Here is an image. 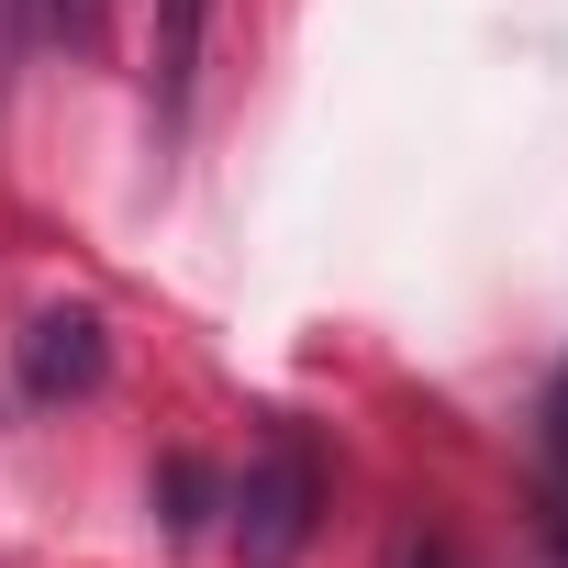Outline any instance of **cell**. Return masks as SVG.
I'll return each mask as SVG.
<instances>
[{
  "label": "cell",
  "mask_w": 568,
  "mask_h": 568,
  "mask_svg": "<svg viewBox=\"0 0 568 568\" xmlns=\"http://www.w3.org/2000/svg\"><path fill=\"white\" fill-rule=\"evenodd\" d=\"M101 368H112V335L90 302H57L23 324V390L34 402H79V390H101Z\"/></svg>",
  "instance_id": "2"
},
{
  "label": "cell",
  "mask_w": 568,
  "mask_h": 568,
  "mask_svg": "<svg viewBox=\"0 0 568 568\" xmlns=\"http://www.w3.org/2000/svg\"><path fill=\"white\" fill-rule=\"evenodd\" d=\"M45 34H68V45H90V34H101V0H45Z\"/></svg>",
  "instance_id": "5"
},
{
  "label": "cell",
  "mask_w": 568,
  "mask_h": 568,
  "mask_svg": "<svg viewBox=\"0 0 568 568\" xmlns=\"http://www.w3.org/2000/svg\"><path fill=\"white\" fill-rule=\"evenodd\" d=\"M234 568H302V546H313V524H324V457L278 424L256 457H245V479H234Z\"/></svg>",
  "instance_id": "1"
},
{
  "label": "cell",
  "mask_w": 568,
  "mask_h": 568,
  "mask_svg": "<svg viewBox=\"0 0 568 568\" xmlns=\"http://www.w3.org/2000/svg\"><path fill=\"white\" fill-rule=\"evenodd\" d=\"M34 23H45V0H0V68L23 57V34H34Z\"/></svg>",
  "instance_id": "6"
},
{
  "label": "cell",
  "mask_w": 568,
  "mask_h": 568,
  "mask_svg": "<svg viewBox=\"0 0 568 568\" xmlns=\"http://www.w3.org/2000/svg\"><path fill=\"white\" fill-rule=\"evenodd\" d=\"M402 568H446V546H424V557H402Z\"/></svg>",
  "instance_id": "7"
},
{
  "label": "cell",
  "mask_w": 568,
  "mask_h": 568,
  "mask_svg": "<svg viewBox=\"0 0 568 568\" xmlns=\"http://www.w3.org/2000/svg\"><path fill=\"white\" fill-rule=\"evenodd\" d=\"M535 424H546V435H535V446H546V501H557V535H568V357H557V379H546V413H535Z\"/></svg>",
  "instance_id": "4"
},
{
  "label": "cell",
  "mask_w": 568,
  "mask_h": 568,
  "mask_svg": "<svg viewBox=\"0 0 568 568\" xmlns=\"http://www.w3.org/2000/svg\"><path fill=\"white\" fill-rule=\"evenodd\" d=\"M201 34H212V0H156V45H145V79H156V123L179 134L190 112V79H201Z\"/></svg>",
  "instance_id": "3"
}]
</instances>
